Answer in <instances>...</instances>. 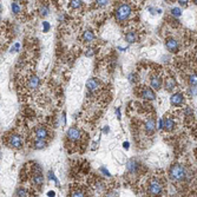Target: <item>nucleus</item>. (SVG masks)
I'll return each mask as SVG.
<instances>
[{
    "mask_svg": "<svg viewBox=\"0 0 197 197\" xmlns=\"http://www.w3.org/2000/svg\"><path fill=\"white\" fill-rule=\"evenodd\" d=\"M178 2H180V5L181 6H186V2H188V1H185V0H183V1H178Z\"/></svg>",
    "mask_w": 197,
    "mask_h": 197,
    "instance_id": "7c9ffc66",
    "label": "nucleus"
},
{
    "mask_svg": "<svg viewBox=\"0 0 197 197\" xmlns=\"http://www.w3.org/2000/svg\"><path fill=\"white\" fill-rule=\"evenodd\" d=\"M144 128H145V131L148 133H154L155 129H156L154 119H148V121L145 122V124H144Z\"/></svg>",
    "mask_w": 197,
    "mask_h": 197,
    "instance_id": "f8f14e48",
    "label": "nucleus"
},
{
    "mask_svg": "<svg viewBox=\"0 0 197 197\" xmlns=\"http://www.w3.org/2000/svg\"><path fill=\"white\" fill-rule=\"evenodd\" d=\"M43 26H44V31H45V32H46V31H47L48 28H50V25H48V24H47L46 22H43Z\"/></svg>",
    "mask_w": 197,
    "mask_h": 197,
    "instance_id": "c85d7f7f",
    "label": "nucleus"
},
{
    "mask_svg": "<svg viewBox=\"0 0 197 197\" xmlns=\"http://www.w3.org/2000/svg\"><path fill=\"white\" fill-rule=\"evenodd\" d=\"M93 53H95V51H93V48L92 47H89L87 48V51H86V56H87V57H92V56H93Z\"/></svg>",
    "mask_w": 197,
    "mask_h": 197,
    "instance_id": "cd10ccee",
    "label": "nucleus"
},
{
    "mask_svg": "<svg viewBox=\"0 0 197 197\" xmlns=\"http://www.w3.org/2000/svg\"><path fill=\"white\" fill-rule=\"evenodd\" d=\"M194 2H195V4H196V5H197V0H195V1H194Z\"/></svg>",
    "mask_w": 197,
    "mask_h": 197,
    "instance_id": "72a5a7b5",
    "label": "nucleus"
},
{
    "mask_svg": "<svg viewBox=\"0 0 197 197\" xmlns=\"http://www.w3.org/2000/svg\"><path fill=\"white\" fill-rule=\"evenodd\" d=\"M48 178H50V180H52V181H53L54 183H56V184H57V185H59V183H58V180H57V178H56V176H54L53 171H50V172H48Z\"/></svg>",
    "mask_w": 197,
    "mask_h": 197,
    "instance_id": "a878e982",
    "label": "nucleus"
},
{
    "mask_svg": "<svg viewBox=\"0 0 197 197\" xmlns=\"http://www.w3.org/2000/svg\"><path fill=\"white\" fill-rule=\"evenodd\" d=\"M176 87V81L172 78H169L165 81V89L168 91H172Z\"/></svg>",
    "mask_w": 197,
    "mask_h": 197,
    "instance_id": "a211bd4d",
    "label": "nucleus"
},
{
    "mask_svg": "<svg viewBox=\"0 0 197 197\" xmlns=\"http://www.w3.org/2000/svg\"><path fill=\"white\" fill-rule=\"evenodd\" d=\"M171 14L175 17H180L182 14V11L178 8V7H174V8L171 10Z\"/></svg>",
    "mask_w": 197,
    "mask_h": 197,
    "instance_id": "b1692460",
    "label": "nucleus"
},
{
    "mask_svg": "<svg viewBox=\"0 0 197 197\" xmlns=\"http://www.w3.org/2000/svg\"><path fill=\"white\" fill-rule=\"evenodd\" d=\"M95 39V34L92 33V31H90V30H87V31H85L84 32V34H83V40L84 42H92Z\"/></svg>",
    "mask_w": 197,
    "mask_h": 197,
    "instance_id": "f3484780",
    "label": "nucleus"
},
{
    "mask_svg": "<svg viewBox=\"0 0 197 197\" xmlns=\"http://www.w3.org/2000/svg\"><path fill=\"white\" fill-rule=\"evenodd\" d=\"M124 148H125V149H129V143H128V142H126V143H124Z\"/></svg>",
    "mask_w": 197,
    "mask_h": 197,
    "instance_id": "473e14b6",
    "label": "nucleus"
},
{
    "mask_svg": "<svg viewBox=\"0 0 197 197\" xmlns=\"http://www.w3.org/2000/svg\"><path fill=\"white\" fill-rule=\"evenodd\" d=\"M86 86H87V89L90 91H95L98 89L99 81H98L96 78H90V79L87 80V83H86Z\"/></svg>",
    "mask_w": 197,
    "mask_h": 197,
    "instance_id": "9b49d317",
    "label": "nucleus"
},
{
    "mask_svg": "<svg viewBox=\"0 0 197 197\" xmlns=\"http://www.w3.org/2000/svg\"><path fill=\"white\" fill-rule=\"evenodd\" d=\"M163 191V186L157 178H154L149 182V185H148V192H149L151 196H158Z\"/></svg>",
    "mask_w": 197,
    "mask_h": 197,
    "instance_id": "7ed1b4c3",
    "label": "nucleus"
},
{
    "mask_svg": "<svg viewBox=\"0 0 197 197\" xmlns=\"http://www.w3.org/2000/svg\"><path fill=\"white\" fill-rule=\"evenodd\" d=\"M8 144H10V146H12V148L18 149V148H20L22 145V139L18 133H12V135H10V137H8Z\"/></svg>",
    "mask_w": 197,
    "mask_h": 197,
    "instance_id": "20e7f679",
    "label": "nucleus"
},
{
    "mask_svg": "<svg viewBox=\"0 0 197 197\" xmlns=\"http://www.w3.org/2000/svg\"><path fill=\"white\" fill-rule=\"evenodd\" d=\"M117 117H118V119H121V111H119V109H117Z\"/></svg>",
    "mask_w": 197,
    "mask_h": 197,
    "instance_id": "2f4dec72",
    "label": "nucleus"
},
{
    "mask_svg": "<svg viewBox=\"0 0 197 197\" xmlns=\"http://www.w3.org/2000/svg\"><path fill=\"white\" fill-rule=\"evenodd\" d=\"M126 166H128V170L130 171V172H135V171H137L138 163L135 162V160H129V163L126 164Z\"/></svg>",
    "mask_w": 197,
    "mask_h": 197,
    "instance_id": "6ab92c4d",
    "label": "nucleus"
},
{
    "mask_svg": "<svg viewBox=\"0 0 197 197\" xmlns=\"http://www.w3.org/2000/svg\"><path fill=\"white\" fill-rule=\"evenodd\" d=\"M170 101H171V104H172V105H175V106H180V105H182V104L184 103V96L182 95L181 92H176V93H174V95L171 96Z\"/></svg>",
    "mask_w": 197,
    "mask_h": 197,
    "instance_id": "0eeeda50",
    "label": "nucleus"
},
{
    "mask_svg": "<svg viewBox=\"0 0 197 197\" xmlns=\"http://www.w3.org/2000/svg\"><path fill=\"white\" fill-rule=\"evenodd\" d=\"M39 83H40V80H39V78H38L37 76H32V77L28 79L27 85H28L30 89H36V87H38Z\"/></svg>",
    "mask_w": 197,
    "mask_h": 197,
    "instance_id": "4468645a",
    "label": "nucleus"
},
{
    "mask_svg": "<svg viewBox=\"0 0 197 197\" xmlns=\"http://www.w3.org/2000/svg\"><path fill=\"white\" fill-rule=\"evenodd\" d=\"M34 133H36L37 138H40V139H45L48 136L47 130L44 128V126H37V128L34 129Z\"/></svg>",
    "mask_w": 197,
    "mask_h": 197,
    "instance_id": "6e6552de",
    "label": "nucleus"
},
{
    "mask_svg": "<svg viewBox=\"0 0 197 197\" xmlns=\"http://www.w3.org/2000/svg\"><path fill=\"white\" fill-rule=\"evenodd\" d=\"M189 84L192 86L197 85V73H192L189 77Z\"/></svg>",
    "mask_w": 197,
    "mask_h": 197,
    "instance_id": "4be33fe9",
    "label": "nucleus"
},
{
    "mask_svg": "<svg viewBox=\"0 0 197 197\" xmlns=\"http://www.w3.org/2000/svg\"><path fill=\"white\" fill-rule=\"evenodd\" d=\"M12 11H13V13H16V14L20 12V7L18 5V2H12Z\"/></svg>",
    "mask_w": 197,
    "mask_h": 197,
    "instance_id": "393cba45",
    "label": "nucleus"
},
{
    "mask_svg": "<svg viewBox=\"0 0 197 197\" xmlns=\"http://www.w3.org/2000/svg\"><path fill=\"white\" fill-rule=\"evenodd\" d=\"M17 196L18 197H27L26 190H24V189H19V190L17 191Z\"/></svg>",
    "mask_w": 197,
    "mask_h": 197,
    "instance_id": "bb28decb",
    "label": "nucleus"
},
{
    "mask_svg": "<svg viewBox=\"0 0 197 197\" xmlns=\"http://www.w3.org/2000/svg\"><path fill=\"white\" fill-rule=\"evenodd\" d=\"M48 7L46 5H43L42 7H40V16H43V17H45V16H47L48 14Z\"/></svg>",
    "mask_w": 197,
    "mask_h": 197,
    "instance_id": "5701e85b",
    "label": "nucleus"
},
{
    "mask_svg": "<svg viewBox=\"0 0 197 197\" xmlns=\"http://www.w3.org/2000/svg\"><path fill=\"white\" fill-rule=\"evenodd\" d=\"M81 2H83V1H80V0H72V1H70V6H71L72 8L77 10V8H79L80 6H81Z\"/></svg>",
    "mask_w": 197,
    "mask_h": 197,
    "instance_id": "412c9836",
    "label": "nucleus"
},
{
    "mask_svg": "<svg viewBox=\"0 0 197 197\" xmlns=\"http://www.w3.org/2000/svg\"><path fill=\"white\" fill-rule=\"evenodd\" d=\"M163 128L165 130H172V129L175 128V122H174V119L172 118H165L164 121H163Z\"/></svg>",
    "mask_w": 197,
    "mask_h": 197,
    "instance_id": "ddd939ff",
    "label": "nucleus"
},
{
    "mask_svg": "<svg viewBox=\"0 0 197 197\" xmlns=\"http://www.w3.org/2000/svg\"><path fill=\"white\" fill-rule=\"evenodd\" d=\"M80 130L78 128H76V126H72V128L69 129V131H67V138L70 140H72V142H77V140H79L80 139Z\"/></svg>",
    "mask_w": 197,
    "mask_h": 197,
    "instance_id": "39448f33",
    "label": "nucleus"
},
{
    "mask_svg": "<svg viewBox=\"0 0 197 197\" xmlns=\"http://www.w3.org/2000/svg\"><path fill=\"white\" fill-rule=\"evenodd\" d=\"M46 146V142H45V139H40V138H37L34 142H33V148L34 149H44Z\"/></svg>",
    "mask_w": 197,
    "mask_h": 197,
    "instance_id": "2eb2a0df",
    "label": "nucleus"
},
{
    "mask_svg": "<svg viewBox=\"0 0 197 197\" xmlns=\"http://www.w3.org/2000/svg\"><path fill=\"white\" fill-rule=\"evenodd\" d=\"M131 14V6L129 4H122L116 11V19L118 22H125Z\"/></svg>",
    "mask_w": 197,
    "mask_h": 197,
    "instance_id": "f03ea898",
    "label": "nucleus"
},
{
    "mask_svg": "<svg viewBox=\"0 0 197 197\" xmlns=\"http://www.w3.org/2000/svg\"><path fill=\"white\" fill-rule=\"evenodd\" d=\"M125 39H126V42L128 43H133V42H136L137 40V34L135 32H128L125 34Z\"/></svg>",
    "mask_w": 197,
    "mask_h": 197,
    "instance_id": "aec40b11",
    "label": "nucleus"
},
{
    "mask_svg": "<svg viewBox=\"0 0 197 197\" xmlns=\"http://www.w3.org/2000/svg\"><path fill=\"white\" fill-rule=\"evenodd\" d=\"M70 197H87V195L83 189H76V190L71 191Z\"/></svg>",
    "mask_w": 197,
    "mask_h": 197,
    "instance_id": "dca6fc26",
    "label": "nucleus"
},
{
    "mask_svg": "<svg viewBox=\"0 0 197 197\" xmlns=\"http://www.w3.org/2000/svg\"><path fill=\"white\" fill-rule=\"evenodd\" d=\"M97 2H98V5H101V6L107 5V1H97Z\"/></svg>",
    "mask_w": 197,
    "mask_h": 197,
    "instance_id": "c756f323",
    "label": "nucleus"
},
{
    "mask_svg": "<svg viewBox=\"0 0 197 197\" xmlns=\"http://www.w3.org/2000/svg\"><path fill=\"white\" fill-rule=\"evenodd\" d=\"M169 176L172 181L175 182H182L185 181L188 177V171L181 164H174L169 170Z\"/></svg>",
    "mask_w": 197,
    "mask_h": 197,
    "instance_id": "f257e3e1",
    "label": "nucleus"
},
{
    "mask_svg": "<svg viewBox=\"0 0 197 197\" xmlns=\"http://www.w3.org/2000/svg\"><path fill=\"white\" fill-rule=\"evenodd\" d=\"M150 83H151V86L154 87L155 90H160V86H162V79H160L158 76H152Z\"/></svg>",
    "mask_w": 197,
    "mask_h": 197,
    "instance_id": "9d476101",
    "label": "nucleus"
},
{
    "mask_svg": "<svg viewBox=\"0 0 197 197\" xmlns=\"http://www.w3.org/2000/svg\"><path fill=\"white\" fill-rule=\"evenodd\" d=\"M165 46H166V48L170 52H177L178 47H180V45H178V43H177V40H176L175 38H168L166 42H165Z\"/></svg>",
    "mask_w": 197,
    "mask_h": 197,
    "instance_id": "423d86ee",
    "label": "nucleus"
},
{
    "mask_svg": "<svg viewBox=\"0 0 197 197\" xmlns=\"http://www.w3.org/2000/svg\"><path fill=\"white\" fill-rule=\"evenodd\" d=\"M142 97H143L144 99H149V101H151V99H155V92L150 87H145L144 86L143 90H142Z\"/></svg>",
    "mask_w": 197,
    "mask_h": 197,
    "instance_id": "1a4fd4ad",
    "label": "nucleus"
}]
</instances>
